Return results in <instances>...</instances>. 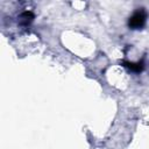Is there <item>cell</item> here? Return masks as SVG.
<instances>
[{
  "instance_id": "obj_2",
  "label": "cell",
  "mask_w": 149,
  "mask_h": 149,
  "mask_svg": "<svg viewBox=\"0 0 149 149\" xmlns=\"http://www.w3.org/2000/svg\"><path fill=\"white\" fill-rule=\"evenodd\" d=\"M123 64H125V66H127L132 71H136V72H139V71H141L143 69L142 63H129V62H125Z\"/></svg>"
},
{
  "instance_id": "obj_3",
  "label": "cell",
  "mask_w": 149,
  "mask_h": 149,
  "mask_svg": "<svg viewBox=\"0 0 149 149\" xmlns=\"http://www.w3.org/2000/svg\"><path fill=\"white\" fill-rule=\"evenodd\" d=\"M20 17H21V20L23 21V22H22L23 24H28V23L34 19V14H33L31 12H24V13L21 14Z\"/></svg>"
},
{
  "instance_id": "obj_1",
  "label": "cell",
  "mask_w": 149,
  "mask_h": 149,
  "mask_svg": "<svg viewBox=\"0 0 149 149\" xmlns=\"http://www.w3.org/2000/svg\"><path fill=\"white\" fill-rule=\"evenodd\" d=\"M147 19V14L143 8H139L136 12L133 13V15L128 20V26L132 29H140L144 26Z\"/></svg>"
}]
</instances>
